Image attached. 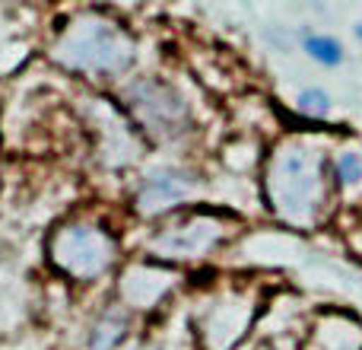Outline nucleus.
I'll return each mask as SVG.
<instances>
[{
	"instance_id": "1",
	"label": "nucleus",
	"mask_w": 362,
	"mask_h": 350,
	"mask_svg": "<svg viewBox=\"0 0 362 350\" xmlns=\"http://www.w3.org/2000/svg\"><path fill=\"white\" fill-rule=\"evenodd\" d=\"M302 51H305L312 61L325 64V67H340L344 64V45L334 35H315V32H305L302 35Z\"/></svg>"
},
{
	"instance_id": "2",
	"label": "nucleus",
	"mask_w": 362,
	"mask_h": 350,
	"mask_svg": "<svg viewBox=\"0 0 362 350\" xmlns=\"http://www.w3.org/2000/svg\"><path fill=\"white\" fill-rule=\"evenodd\" d=\"M302 115H312V118H325L331 115V96L325 89H302L299 99H296Z\"/></svg>"
},
{
	"instance_id": "3",
	"label": "nucleus",
	"mask_w": 362,
	"mask_h": 350,
	"mask_svg": "<svg viewBox=\"0 0 362 350\" xmlns=\"http://www.w3.org/2000/svg\"><path fill=\"white\" fill-rule=\"evenodd\" d=\"M337 179L344 185H362V157L356 153H344L337 159Z\"/></svg>"
},
{
	"instance_id": "4",
	"label": "nucleus",
	"mask_w": 362,
	"mask_h": 350,
	"mask_svg": "<svg viewBox=\"0 0 362 350\" xmlns=\"http://www.w3.org/2000/svg\"><path fill=\"white\" fill-rule=\"evenodd\" d=\"M356 38H359V42H362V19H359V23H356Z\"/></svg>"
}]
</instances>
